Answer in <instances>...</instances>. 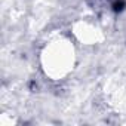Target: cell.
<instances>
[{"mask_svg": "<svg viewBox=\"0 0 126 126\" xmlns=\"http://www.w3.org/2000/svg\"><path fill=\"white\" fill-rule=\"evenodd\" d=\"M125 6H126V3L123 0H117V2L113 5V9H114V12H122L125 9Z\"/></svg>", "mask_w": 126, "mask_h": 126, "instance_id": "6da1fadb", "label": "cell"}]
</instances>
